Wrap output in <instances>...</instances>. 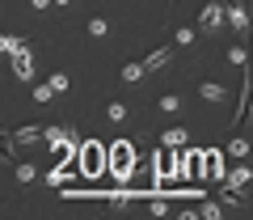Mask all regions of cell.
<instances>
[{"label": "cell", "instance_id": "1", "mask_svg": "<svg viewBox=\"0 0 253 220\" xmlns=\"http://www.w3.org/2000/svg\"><path fill=\"white\" fill-rule=\"evenodd\" d=\"M72 157H76V169H81L84 178H101L106 174V144H97V140H81Z\"/></svg>", "mask_w": 253, "mask_h": 220}, {"label": "cell", "instance_id": "2", "mask_svg": "<svg viewBox=\"0 0 253 220\" xmlns=\"http://www.w3.org/2000/svg\"><path fill=\"white\" fill-rule=\"evenodd\" d=\"M131 165H135V144H131V140H118V144L106 148V174L126 178V174H131Z\"/></svg>", "mask_w": 253, "mask_h": 220}, {"label": "cell", "instance_id": "3", "mask_svg": "<svg viewBox=\"0 0 253 220\" xmlns=\"http://www.w3.org/2000/svg\"><path fill=\"white\" fill-rule=\"evenodd\" d=\"M13 76L17 81H34V47L21 43L17 51H13Z\"/></svg>", "mask_w": 253, "mask_h": 220}, {"label": "cell", "instance_id": "4", "mask_svg": "<svg viewBox=\"0 0 253 220\" xmlns=\"http://www.w3.org/2000/svg\"><path fill=\"white\" fill-rule=\"evenodd\" d=\"M199 26L203 30H219L224 26V9H219V4H203L199 9Z\"/></svg>", "mask_w": 253, "mask_h": 220}, {"label": "cell", "instance_id": "5", "mask_svg": "<svg viewBox=\"0 0 253 220\" xmlns=\"http://www.w3.org/2000/svg\"><path fill=\"white\" fill-rule=\"evenodd\" d=\"M224 21L245 34V30H249V9H245V4H232V9H224Z\"/></svg>", "mask_w": 253, "mask_h": 220}, {"label": "cell", "instance_id": "6", "mask_svg": "<svg viewBox=\"0 0 253 220\" xmlns=\"http://www.w3.org/2000/svg\"><path fill=\"white\" fill-rule=\"evenodd\" d=\"M9 140H13L17 148H21V144H38V140H42V127H34V123H26V127H17V131H13Z\"/></svg>", "mask_w": 253, "mask_h": 220}, {"label": "cell", "instance_id": "7", "mask_svg": "<svg viewBox=\"0 0 253 220\" xmlns=\"http://www.w3.org/2000/svg\"><path fill=\"white\" fill-rule=\"evenodd\" d=\"M169 55H173V47H156V51L144 59V76H148V72H156V68H165V64H169Z\"/></svg>", "mask_w": 253, "mask_h": 220}, {"label": "cell", "instance_id": "8", "mask_svg": "<svg viewBox=\"0 0 253 220\" xmlns=\"http://www.w3.org/2000/svg\"><path fill=\"white\" fill-rule=\"evenodd\" d=\"M245 182H249V165H236V169H232V174H224V186H228V191H245Z\"/></svg>", "mask_w": 253, "mask_h": 220}, {"label": "cell", "instance_id": "9", "mask_svg": "<svg viewBox=\"0 0 253 220\" xmlns=\"http://www.w3.org/2000/svg\"><path fill=\"white\" fill-rule=\"evenodd\" d=\"M245 119H249V81L241 85V106H236V114H232V131H241Z\"/></svg>", "mask_w": 253, "mask_h": 220}, {"label": "cell", "instance_id": "10", "mask_svg": "<svg viewBox=\"0 0 253 220\" xmlns=\"http://www.w3.org/2000/svg\"><path fill=\"white\" fill-rule=\"evenodd\" d=\"M199 93H203L207 102H224V98H228V89H224L219 81H203V85H199Z\"/></svg>", "mask_w": 253, "mask_h": 220}, {"label": "cell", "instance_id": "11", "mask_svg": "<svg viewBox=\"0 0 253 220\" xmlns=\"http://www.w3.org/2000/svg\"><path fill=\"white\" fill-rule=\"evenodd\" d=\"M228 157L245 161V157H249V140H245V136H232V140H228Z\"/></svg>", "mask_w": 253, "mask_h": 220}, {"label": "cell", "instance_id": "12", "mask_svg": "<svg viewBox=\"0 0 253 220\" xmlns=\"http://www.w3.org/2000/svg\"><path fill=\"white\" fill-rule=\"evenodd\" d=\"M161 144H165V148H181V144H186V131H181V127L161 131Z\"/></svg>", "mask_w": 253, "mask_h": 220}, {"label": "cell", "instance_id": "13", "mask_svg": "<svg viewBox=\"0 0 253 220\" xmlns=\"http://www.w3.org/2000/svg\"><path fill=\"white\" fill-rule=\"evenodd\" d=\"M13 157H17V144L9 140V131L0 127V161H13Z\"/></svg>", "mask_w": 253, "mask_h": 220}, {"label": "cell", "instance_id": "14", "mask_svg": "<svg viewBox=\"0 0 253 220\" xmlns=\"http://www.w3.org/2000/svg\"><path fill=\"white\" fill-rule=\"evenodd\" d=\"M21 43H26V38H17V34H0V55H13Z\"/></svg>", "mask_w": 253, "mask_h": 220}, {"label": "cell", "instance_id": "15", "mask_svg": "<svg viewBox=\"0 0 253 220\" xmlns=\"http://www.w3.org/2000/svg\"><path fill=\"white\" fill-rule=\"evenodd\" d=\"M123 81L126 85H139V81H144V64H126L123 68Z\"/></svg>", "mask_w": 253, "mask_h": 220}, {"label": "cell", "instance_id": "16", "mask_svg": "<svg viewBox=\"0 0 253 220\" xmlns=\"http://www.w3.org/2000/svg\"><path fill=\"white\" fill-rule=\"evenodd\" d=\"M34 178H38V165L34 161H21L17 165V182H34Z\"/></svg>", "mask_w": 253, "mask_h": 220}, {"label": "cell", "instance_id": "17", "mask_svg": "<svg viewBox=\"0 0 253 220\" xmlns=\"http://www.w3.org/2000/svg\"><path fill=\"white\" fill-rule=\"evenodd\" d=\"M156 106H161L165 114H177V110H181V98H177V93H165V98L156 102Z\"/></svg>", "mask_w": 253, "mask_h": 220}, {"label": "cell", "instance_id": "18", "mask_svg": "<svg viewBox=\"0 0 253 220\" xmlns=\"http://www.w3.org/2000/svg\"><path fill=\"white\" fill-rule=\"evenodd\" d=\"M106 119L110 123H123L126 119V106H123V102H110V106H106Z\"/></svg>", "mask_w": 253, "mask_h": 220}, {"label": "cell", "instance_id": "19", "mask_svg": "<svg viewBox=\"0 0 253 220\" xmlns=\"http://www.w3.org/2000/svg\"><path fill=\"white\" fill-rule=\"evenodd\" d=\"M46 85H51V93H68V85H72V81H68L63 72H55V76H46Z\"/></svg>", "mask_w": 253, "mask_h": 220}, {"label": "cell", "instance_id": "20", "mask_svg": "<svg viewBox=\"0 0 253 220\" xmlns=\"http://www.w3.org/2000/svg\"><path fill=\"white\" fill-rule=\"evenodd\" d=\"M228 59H232V64H249V47H228Z\"/></svg>", "mask_w": 253, "mask_h": 220}, {"label": "cell", "instance_id": "21", "mask_svg": "<svg viewBox=\"0 0 253 220\" xmlns=\"http://www.w3.org/2000/svg\"><path fill=\"white\" fill-rule=\"evenodd\" d=\"M89 34H93V38H106V34H110L106 17H93V21H89Z\"/></svg>", "mask_w": 253, "mask_h": 220}, {"label": "cell", "instance_id": "22", "mask_svg": "<svg viewBox=\"0 0 253 220\" xmlns=\"http://www.w3.org/2000/svg\"><path fill=\"white\" fill-rule=\"evenodd\" d=\"M173 43H177V47H194V30H177Z\"/></svg>", "mask_w": 253, "mask_h": 220}, {"label": "cell", "instance_id": "23", "mask_svg": "<svg viewBox=\"0 0 253 220\" xmlns=\"http://www.w3.org/2000/svg\"><path fill=\"white\" fill-rule=\"evenodd\" d=\"M199 216H207V220H215V216H219V203H207V195H203V208H199Z\"/></svg>", "mask_w": 253, "mask_h": 220}, {"label": "cell", "instance_id": "24", "mask_svg": "<svg viewBox=\"0 0 253 220\" xmlns=\"http://www.w3.org/2000/svg\"><path fill=\"white\" fill-rule=\"evenodd\" d=\"M55 93H51V85H34V102H51Z\"/></svg>", "mask_w": 253, "mask_h": 220}, {"label": "cell", "instance_id": "25", "mask_svg": "<svg viewBox=\"0 0 253 220\" xmlns=\"http://www.w3.org/2000/svg\"><path fill=\"white\" fill-rule=\"evenodd\" d=\"M34 9H51V0H34Z\"/></svg>", "mask_w": 253, "mask_h": 220}]
</instances>
